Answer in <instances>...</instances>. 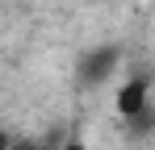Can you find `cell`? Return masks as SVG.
Listing matches in <instances>:
<instances>
[{"label":"cell","instance_id":"obj_2","mask_svg":"<svg viewBox=\"0 0 155 150\" xmlns=\"http://www.w3.org/2000/svg\"><path fill=\"white\" fill-rule=\"evenodd\" d=\"M147 108H155L151 104V79H147V75L122 79V88H117V113L130 121V117H138V113H147Z\"/></svg>","mask_w":155,"mask_h":150},{"label":"cell","instance_id":"obj_1","mask_svg":"<svg viewBox=\"0 0 155 150\" xmlns=\"http://www.w3.org/2000/svg\"><path fill=\"white\" fill-rule=\"evenodd\" d=\"M117 67H122V50L117 46H92L84 54V63H80V79H84L88 88H97L105 79H113Z\"/></svg>","mask_w":155,"mask_h":150},{"label":"cell","instance_id":"obj_4","mask_svg":"<svg viewBox=\"0 0 155 150\" xmlns=\"http://www.w3.org/2000/svg\"><path fill=\"white\" fill-rule=\"evenodd\" d=\"M59 150H88V146H84L80 138H67V142H63V146H59Z\"/></svg>","mask_w":155,"mask_h":150},{"label":"cell","instance_id":"obj_3","mask_svg":"<svg viewBox=\"0 0 155 150\" xmlns=\"http://www.w3.org/2000/svg\"><path fill=\"white\" fill-rule=\"evenodd\" d=\"M0 150H38V146H25V142H13L8 138V142H0Z\"/></svg>","mask_w":155,"mask_h":150}]
</instances>
